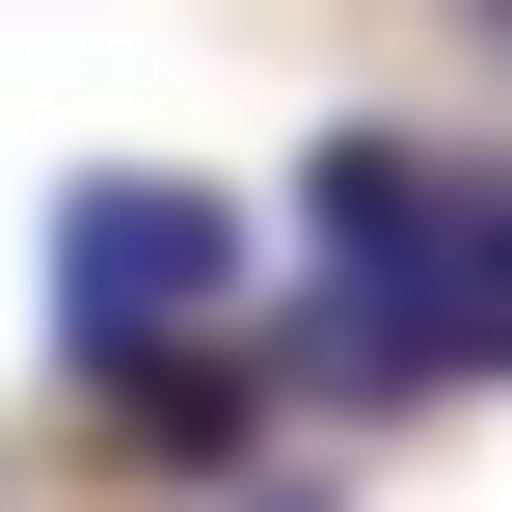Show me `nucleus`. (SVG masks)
I'll use <instances>...</instances> for the list:
<instances>
[{
    "mask_svg": "<svg viewBox=\"0 0 512 512\" xmlns=\"http://www.w3.org/2000/svg\"><path fill=\"white\" fill-rule=\"evenodd\" d=\"M297 270H324V324H297L324 405H459V378H512V162L324 135L297 162Z\"/></svg>",
    "mask_w": 512,
    "mask_h": 512,
    "instance_id": "nucleus-1",
    "label": "nucleus"
},
{
    "mask_svg": "<svg viewBox=\"0 0 512 512\" xmlns=\"http://www.w3.org/2000/svg\"><path fill=\"white\" fill-rule=\"evenodd\" d=\"M486 27H512V0H486Z\"/></svg>",
    "mask_w": 512,
    "mask_h": 512,
    "instance_id": "nucleus-5",
    "label": "nucleus"
},
{
    "mask_svg": "<svg viewBox=\"0 0 512 512\" xmlns=\"http://www.w3.org/2000/svg\"><path fill=\"white\" fill-rule=\"evenodd\" d=\"M216 297H243V216H216L189 162H108V189H54V351H81V378H135V351H216Z\"/></svg>",
    "mask_w": 512,
    "mask_h": 512,
    "instance_id": "nucleus-2",
    "label": "nucleus"
},
{
    "mask_svg": "<svg viewBox=\"0 0 512 512\" xmlns=\"http://www.w3.org/2000/svg\"><path fill=\"white\" fill-rule=\"evenodd\" d=\"M81 405H108L135 459H243V432H270V378H243V351H135V378H81Z\"/></svg>",
    "mask_w": 512,
    "mask_h": 512,
    "instance_id": "nucleus-3",
    "label": "nucleus"
},
{
    "mask_svg": "<svg viewBox=\"0 0 512 512\" xmlns=\"http://www.w3.org/2000/svg\"><path fill=\"white\" fill-rule=\"evenodd\" d=\"M243 512H324V486H243Z\"/></svg>",
    "mask_w": 512,
    "mask_h": 512,
    "instance_id": "nucleus-4",
    "label": "nucleus"
}]
</instances>
